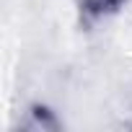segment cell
Segmentation results:
<instances>
[{
    "label": "cell",
    "instance_id": "6da1fadb",
    "mask_svg": "<svg viewBox=\"0 0 132 132\" xmlns=\"http://www.w3.org/2000/svg\"><path fill=\"white\" fill-rule=\"evenodd\" d=\"M127 3L129 0H73V5L78 11V18L86 26H93L98 21H106V18L117 16Z\"/></svg>",
    "mask_w": 132,
    "mask_h": 132
},
{
    "label": "cell",
    "instance_id": "7a4b0ae2",
    "mask_svg": "<svg viewBox=\"0 0 132 132\" xmlns=\"http://www.w3.org/2000/svg\"><path fill=\"white\" fill-rule=\"evenodd\" d=\"M21 127H26V129H57L60 127V122L52 117V111H47V109H31V111H26V119L21 122Z\"/></svg>",
    "mask_w": 132,
    "mask_h": 132
}]
</instances>
